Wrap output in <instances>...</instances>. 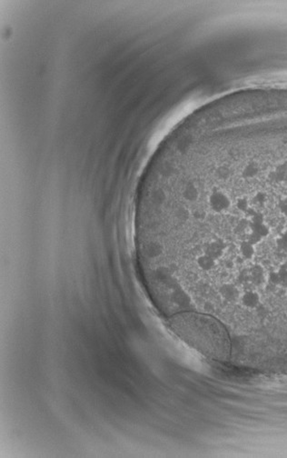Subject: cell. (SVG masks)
Wrapping results in <instances>:
<instances>
[{
  "mask_svg": "<svg viewBox=\"0 0 287 458\" xmlns=\"http://www.w3.org/2000/svg\"><path fill=\"white\" fill-rule=\"evenodd\" d=\"M276 249L282 253H287V228H284L275 238Z\"/></svg>",
  "mask_w": 287,
  "mask_h": 458,
  "instance_id": "cell-1",
  "label": "cell"
}]
</instances>
